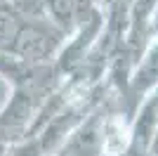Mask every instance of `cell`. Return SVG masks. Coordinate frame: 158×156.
Here are the masks:
<instances>
[{
	"instance_id": "1",
	"label": "cell",
	"mask_w": 158,
	"mask_h": 156,
	"mask_svg": "<svg viewBox=\"0 0 158 156\" xmlns=\"http://www.w3.org/2000/svg\"><path fill=\"white\" fill-rule=\"evenodd\" d=\"M52 10V17L64 26V31H71L78 24V19L87 17V2L83 0H47Z\"/></svg>"
}]
</instances>
